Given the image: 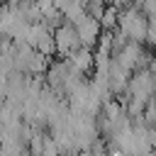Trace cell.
Segmentation results:
<instances>
[{"label":"cell","instance_id":"cell-1","mask_svg":"<svg viewBox=\"0 0 156 156\" xmlns=\"http://www.w3.org/2000/svg\"><path fill=\"white\" fill-rule=\"evenodd\" d=\"M117 29L129 39V41H139L144 44L149 37V15L139 7V5H124L119 7V22Z\"/></svg>","mask_w":156,"mask_h":156},{"label":"cell","instance_id":"cell-2","mask_svg":"<svg viewBox=\"0 0 156 156\" xmlns=\"http://www.w3.org/2000/svg\"><path fill=\"white\" fill-rule=\"evenodd\" d=\"M54 39H56V54H58V56H63V58H66L68 54H73L78 46H83V44H80V37H78L76 24H73V22H68V20L54 29Z\"/></svg>","mask_w":156,"mask_h":156},{"label":"cell","instance_id":"cell-3","mask_svg":"<svg viewBox=\"0 0 156 156\" xmlns=\"http://www.w3.org/2000/svg\"><path fill=\"white\" fill-rule=\"evenodd\" d=\"M76 29H78V37H80V44L83 46H88V49H95L98 46V41H100V37H102V24H100V20L98 17H93L90 12H85L83 17H78L76 22Z\"/></svg>","mask_w":156,"mask_h":156},{"label":"cell","instance_id":"cell-4","mask_svg":"<svg viewBox=\"0 0 156 156\" xmlns=\"http://www.w3.org/2000/svg\"><path fill=\"white\" fill-rule=\"evenodd\" d=\"M66 58H68V63H71L76 71H80V73H88L90 68H95V51L88 49V46H78V49H76L73 54H68Z\"/></svg>","mask_w":156,"mask_h":156},{"label":"cell","instance_id":"cell-5","mask_svg":"<svg viewBox=\"0 0 156 156\" xmlns=\"http://www.w3.org/2000/svg\"><path fill=\"white\" fill-rule=\"evenodd\" d=\"M117 22H119V7H117V5H107V10H105L102 17H100L102 29H105V32H112V29H117Z\"/></svg>","mask_w":156,"mask_h":156}]
</instances>
